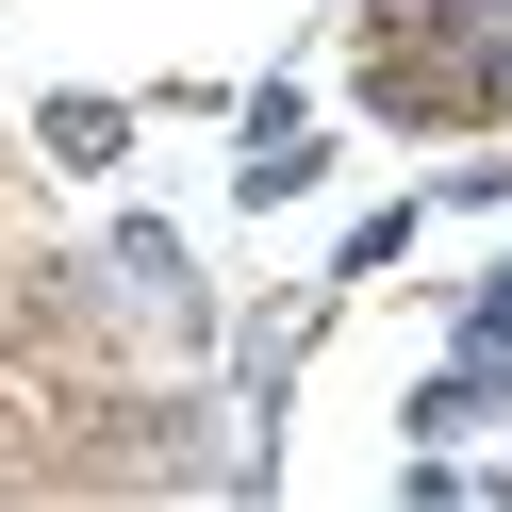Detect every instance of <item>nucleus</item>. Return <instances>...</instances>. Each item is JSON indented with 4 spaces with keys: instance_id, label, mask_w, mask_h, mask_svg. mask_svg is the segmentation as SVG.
<instances>
[{
    "instance_id": "f03ea898",
    "label": "nucleus",
    "mask_w": 512,
    "mask_h": 512,
    "mask_svg": "<svg viewBox=\"0 0 512 512\" xmlns=\"http://www.w3.org/2000/svg\"><path fill=\"white\" fill-rule=\"evenodd\" d=\"M100 265H116V281H133V298H149V314H166V331H182V347H215V281H199V248H182V232H166V215H116V248H100Z\"/></svg>"
},
{
    "instance_id": "7ed1b4c3",
    "label": "nucleus",
    "mask_w": 512,
    "mask_h": 512,
    "mask_svg": "<svg viewBox=\"0 0 512 512\" xmlns=\"http://www.w3.org/2000/svg\"><path fill=\"white\" fill-rule=\"evenodd\" d=\"M413 430L463 446V430H512V347H446L430 380H413Z\"/></svg>"
},
{
    "instance_id": "6e6552de",
    "label": "nucleus",
    "mask_w": 512,
    "mask_h": 512,
    "mask_svg": "<svg viewBox=\"0 0 512 512\" xmlns=\"http://www.w3.org/2000/svg\"><path fill=\"white\" fill-rule=\"evenodd\" d=\"M446 347H512V265H496V281L463 298V331H446Z\"/></svg>"
},
{
    "instance_id": "423d86ee",
    "label": "nucleus",
    "mask_w": 512,
    "mask_h": 512,
    "mask_svg": "<svg viewBox=\"0 0 512 512\" xmlns=\"http://www.w3.org/2000/svg\"><path fill=\"white\" fill-rule=\"evenodd\" d=\"M380 17H397V34H446V50H496L512 34V0H380Z\"/></svg>"
},
{
    "instance_id": "20e7f679",
    "label": "nucleus",
    "mask_w": 512,
    "mask_h": 512,
    "mask_svg": "<svg viewBox=\"0 0 512 512\" xmlns=\"http://www.w3.org/2000/svg\"><path fill=\"white\" fill-rule=\"evenodd\" d=\"M34 149H50L67 182H116V166H133V100H100V83H50V100H34Z\"/></svg>"
},
{
    "instance_id": "f257e3e1",
    "label": "nucleus",
    "mask_w": 512,
    "mask_h": 512,
    "mask_svg": "<svg viewBox=\"0 0 512 512\" xmlns=\"http://www.w3.org/2000/svg\"><path fill=\"white\" fill-rule=\"evenodd\" d=\"M232 199L248 215H281V199H314V182H331V133H314V100H298V83H248V100H232Z\"/></svg>"
},
{
    "instance_id": "0eeeda50",
    "label": "nucleus",
    "mask_w": 512,
    "mask_h": 512,
    "mask_svg": "<svg viewBox=\"0 0 512 512\" xmlns=\"http://www.w3.org/2000/svg\"><path fill=\"white\" fill-rule=\"evenodd\" d=\"M430 215H512V149H463V166L430 182Z\"/></svg>"
},
{
    "instance_id": "39448f33",
    "label": "nucleus",
    "mask_w": 512,
    "mask_h": 512,
    "mask_svg": "<svg viewBox=\"0 0 512 512\" xmlns=\"http://www.w3.org/2000/svg\"><path fill=\"white\" fill-rule=\"evenodd\" d=\"M413 232H430V199H380V215H347V248H331V281H380V265H397Z\"/></svg>"
}]
</instances>
